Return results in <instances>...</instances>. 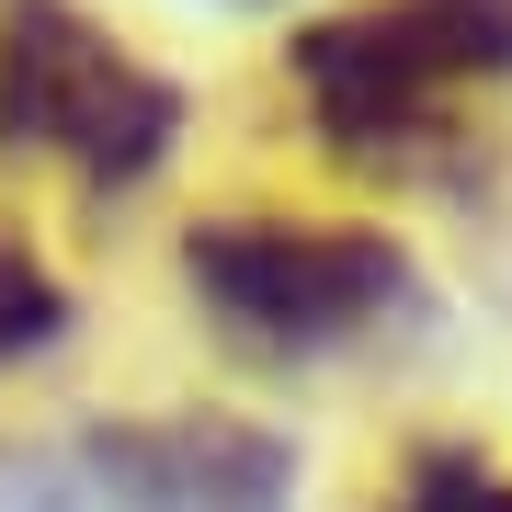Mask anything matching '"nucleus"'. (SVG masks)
I'll return each mask as SVG.
<instances>
[{
	"mask_svg": "<svg viewBox=\"0 0 512 512\" xmlns=\"http://www.w3.org/2000/svg\"><path fill=\"white\" fill-rule=\"evenodd\" d=\"M342 160H456V92L512 80V0H342L285 46Z\"/></svg>",
	"mask_w": 512,
	"mask_h": 512,
	"instance_id": "nucleus-1",
	"label": "nucleus"
},
{
	"mask_svg": "<svg viewBox=\"0 0 512 512\" xmlns=\"http://www.w3.org/2000/svg\"><path fill=\"white\" fill-rule=\"evenodd\" d=\"M183 285L251 353H330L410 308V251L365 217H194Z\"/></svg>",
	"mask_w": 512,
	"mask_h": 512,
	"instance_id": "nucleus-2",
	"label": "nucleus"
},
{
	"mask_svg": "<svg viewBox=\"0 0 512 512\" xmlns=\"http://www.w3.org/2000/svg\"><path fill=\"white\" fill-rule=\"evenodd\" d=\"M183 137V80L126 57L69 0H0V148H46L92 194H126Z\"/></svg>",
	"mask_w": 512,
	"mask_h": 512,
	"instance_id": "nucleus-3",
	"label": "nucleus"
},
{
	"mask_svg": "<svg viewBox=\"0 0 512 512\" xmlns=\"http://www.w3.org/2000/svg\"><path fill=\"white\" fill-rule=\"evenodd\" d=\"M92 456L137 512H285V444L251 421H114Z\"/></svg>",
	"mask_w": 512,
	"mask_h": 512,
	"instance_id": "nucleus-4",
	"label": "nucleus"
},
{
	"mask_svg": "<svg viewBox=\"0 0 512 512\" xmlns=\"http://www.w3.org/2000/svg\"><path fill=\"white\" fill-rule=\"evenodd\" d=\"M399 512H512V478L478 444H421L399 478Z\"/></svg>",
	"mask_w": 512,
	"mask_h": 512,
	"instance_id": "nucleus-5",
	"label": "nucleus"
},
{
	"mask_svg": "<svg viewBox=\"0 0 512 512\" xmlns=\"http://www.w3.org/2000/svg\"><path fill=\"white\" fill-rule=\"evenodd\" d=\"M57 330H69V285H57L46 262L0 228V365H12V353H35V342H57Z\"/></svg>",
	"mask_w": 512,
	"mask_h": 512,
	"instance_id": "nucleus-6",
	"label": "nucleus"
}]
</instances>
